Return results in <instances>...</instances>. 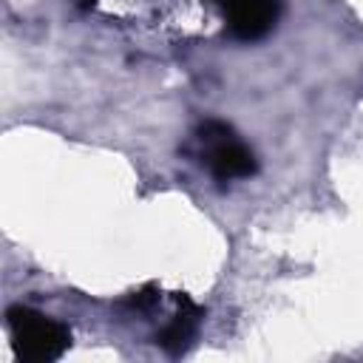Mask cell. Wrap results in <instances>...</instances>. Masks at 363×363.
<instances>
[{
	"label": "cell",
	"mask_w": 363,
	"mask_h": 363,
	"mask_svg": "<svg viewBox=\"0 0 363 363\" xmlns=\"http://www.w3.org/2000/svg\"><path fill=\"white\" fill-rule=\"evenodd\" d=\"M11 349L23 363H54L71 349V329L57 318L14 303L6 312Z\"/></svg>",
	"instance_id": "cell-1"
},
{
	"label": "cell",
	"mask_w": 363,
	"mask_h": 363,
	"mask_svg": "<svg viewBox=\"0 0 363 363\" xmlns=\"http://www.w3.org/2000/svg\"><path fill=\"white\" fill-rule=\"evenodd\" d=\"M199 145L201 156L210 167V173L218 182H235V179H250L258 170L255 153L241 142V136L218 119H207L199 125Z\"/></svg>",
	"instance_id": "cell-2"
},
{
	"label": "cell",
	"mask_w": 363,
	"mask_h": 363,
	"mask_svg": "<svg viewBox=\"0 0 363 363\" xmlns=\"http://www.w3.org/2000/svg\"><path fill=\"white\" fill-rule=\"evenodd\" d=\"M224 11V28L233 40H264L281 14V0H218Z\"/></svg>",
	"instance_id": "cell-3"
},
{
	"label": "cell",
	"mask_w": 363,
	"mask_h": 363,
	"mask_svg": "<svg viewBox=\"0 0 363 363\" xmlns=\"http://www.w3.org/2000/svg\"><path fill=\"white\" fill-rule=\"evenodd\" d=\"M173 301H176V312H173L170 323L156 335V343L170 357H182L193 346V340L199 335V323L204 318V309L190 295H184V292H176Z\"/></svg>",
	"instance_id": "cell-4"
},
{
	"label": "cell",
	"mask_w": 363,
	"mask_h": 363,
	"mask_svg": "<svg viewBox=\"0 0 363 363\" xmlns=\"http://www.w3.org/2000/svg\"><path fill=\"white\" fill-rule=\"evenodd\" d=\"M153 292H156V286H145V289L133 292V295H130V306H136V309H150V306L159 301V295H153Z\"/></svg>",
	"instance_id": "cell-5"
},
{
	"label": "cell",
	"mask_w": 363,
	"mask_h": 363,
	"mask_svg": "<svg viewBox=\"0 0 363 363\" xmlns=\"http://www.w3.org/2000/svg\"><path fill=\"white\" fill-rule=\"evenodd\" d=\"M74 3H77L79 9H94V6H96V0H74Z\"/></svg>",
	"instance_id": "cell-6"
}]
</instances>
